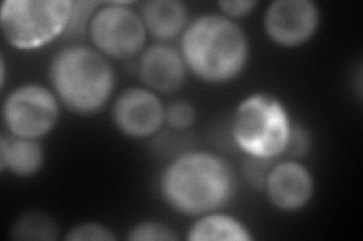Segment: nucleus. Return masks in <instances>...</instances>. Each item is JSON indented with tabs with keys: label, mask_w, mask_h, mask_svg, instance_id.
Returning <instances> with one entry per match:
<instances>
[{
	"label": "nucleus",
	"mask_w": 363,
	"mask_h": 241,
	"mask_svg": "<svg viewBox=\"0 0 363 241\" xmlns=\"http://www.w3.org/2000/svg\"><path fill=\"white\" fill-rule=\"evenodd\" d=\"M159 190L169 208L184 216L218 211L232 201L236 178L221 155L188 151L177 155L162 170Z\"/></svg>",
	"instance_id": "obj_1"
},
{
	"label": "nucleus",
	"mask_w": 363,
	"mask_h": 241,
	"mask_svg": "<svg viewBox=\"0 0 363 241\" xmlns=\"http://www.w3.org/2000/svg\"><path fill=\"white\" fill-rule=\"evenodd\" d=\"M188 71L212 85L240 77L250 59L244 29L223 14H204L189 21L180 41Z\"/></svg>",
	"instance_id": "obj_2"
},
{
	"label": "nucleus",
	"mask_w": 363,
	"mask_h": 241,
	"mask_svg": "<svg viewBox=\"0 0 363 241\" xmlns=\"http://www.w3.org/2000/svg\"><path fill=\"white\" fill-rule=\"evenodd\" d=\"M49 82L61 106L79 117L104 110L116 89V71L106 56L88 45H70L49 65Z\"/></svg>",
	"instance_id": "obj_3"
},
{
	"label": "nucleus",
	"mask_w": 363,
	"mask_h": 241,
	"mask_svg": "<svg viewBox=\"0 0 363 241\" xmlns=\"http://www.w3.org/2000/svg\"><path fill=\"white\" fill-rule=\"evenodd\" d=\"M294 125L283 102L267 93H256L238 105L232 118L236 146L253 160L285 155Z\"/></svg>",
	"instance_id": "obj_4"
},
{
	"label": "nucleus",
	"mask_w": 363,
	"mask_h": 241,
	"mask_svg": "<svg viewBox=\"0 0 363 241\" xmlns=\"http://www.w3.org/2000/svg\"><path fill=\"white\" fill-rule=\"evenodd\" d=\"M72 13V0H6L0 26L11 47L38 50L65 35Z\"/></svg>",
	"instance_id": "obj_5"
},
{
	"label": "nucleus",
	"mask_w": 363,
	"mask_h": 241,
	"mask_svg": "<svg viewBox=\"0 0 363 241\" xmlns=\"http://www.w3.org/2000/svg\"><path fill=\"white\" fill-rule=\"evenodd\" d=\"M147 29L135 9L124 2L104 4L89 21L88 37L108 59L129 61L145 50Z\"/></svg>",
	"instance_id": "obj_6"
},
{
	"label": "nucleus",
	"mask_w": 363,
	"mask_h": 241,
	"mask_svg": "<svg viewBox=\"0 0 363 241\" xmlns=\"http://www.w3.org/2000/svg\"><path fill=\"white\" fill-rule=\"evenodd\" d=\"M61 102L52 90L40 83H25L11 90L4 101V124L9 136L40 141L60 121Z\"/></svg>",
	"instance_id": "obj_7"
},
{
	"label": "nucleus",
	"mask_w": 363,
	"mask_h": 241,
	"mask_svg": "<svg viewBox=\"0 0 363 241\" xmlns=\"http://www.w3.org/2000/svg\"><path fill=\"white\" fill-rule=\"evenodd\" d=\"M321 13L312 0H276L264 16L267 37L279 47L294 49L311 41L320 28Z\"/></svg>",
	"instance_id": "obj_8"
},
{
	"label": "nucleus",
	"mask_w": 363,
	"mask_h": 241,
	"mask_svg": "<svg viewBox=\"0 0 363 241\" xmlns=\"http://www.w3.org/2000/svg\"><path fill=\"white\" fill-rule=\"evenodd\" d=\"M162 100L149 88H129L117 97L112 106V122L130 139H149L165 124Z\"/></svg>",
	"instance_id": "obj_9"
},
{
	"label": "nucleus",
	"mask_w": 363,
	"mask_h": 241,
	"mask_svg": "<svg viewBox=\"0 0 363 241\" xmlns=\"http://www.w3.org/2000/svg\"><path fill=\"white\" fill-rule=\"evenodd\" d=\"M264 186L267 198L274 208L283 213H295L311 202L315 180L308 166L289 158L267 172Z\"/></svg>",
	"instance_id": "obj_10"
},
{
	"label": "nucleus",
	"mask_w": 363,
	"mask_h": 241,
	"mask_svg": "<svg viewBox=\"0 0 363 241\" xmlns=\"http://www.w3.org/2000/svg\"><path fill=\"white\" fill-rule=\"evenodd\" d=\"M138 74L145 88L153 93L174 94L186 82L188 66L180 50L165 42H157L141 53Z\"/></svg>",
	"instance_id": "obj_11"
},
{
	"label": "nucleus",
	"mask_w": 363,
	"mask_h": 241,
	"mask_svg": "<svg viewBox=\"0 0 363 241\" xmlns=\"http://www.w3.org/2000/svg\"><path fill=\"white\" fill-rule=\"evenodd\" d=\"M140 16L147 33L161 42L184 35L189 25L188 8L177 0H150L143 4Z\"/></svg>",
	"instance_id": "obj_12"
},
{
	"label": "nucleus",
	"mask_w": 363,
	"mask_h": 241,
	"mask_svg": "<svg viewBox=\"0 0 363 241\" xmlns=\"http://www.w3.org/2000/svg\"><path fill=\"white\" fill-rule=\"evenodd\" d=\"M45 154L41 143L32 139L6 136L0 137V170L20 178L37 175L44 166Z\"/></svg>",
	"instance_id": "obj_13"
},
{
	"label": "nucleus",
	"mask_w": 363,
	"mask_h": 241,
	"mask_svg": "<svg viewBox=\"0 0 363 241\" xmlns=\"http://www.w3.org/2000/svg\"><path fill=\"white\" fill-rule=\"evenodd\" d=\"M189 241H252L250 229L236 217L212 211L199 216L188 229Z\"/></svg>",
	"instance_id": "obj_14"
},
{
	"label": "nucleus",
	"mask_w": 363,
	"mask_h": 241,
	"mask_svg": "<svg viewBox=\"0 0 363 241\" xmlns=\"http://www.w3.org/2000/svg\"><path fill=\"white\" fill-rule=\"evenodd\" d=\"M11 237L20 241H55L60 237V228L49 214L26 211L11 228Z\"/></svg>",
	"instance_id": "obj_15"
},
{
	"label": "nucleus",
	"mask_w": 363,
	"mask_h": 241,
	"mask_svg": "<svg viewBox=\"0 0 363 241\" xmlns=\"http://www.w3.org/2000/svg\"><path fill=\"white\" fill-rule=\"evenodd\" d=\"M177 238L173 228L155 221L136 223L129 229L128 234V240L130 241H176Z\"/></svg>",
	"instance_id": "obj_16"
},
{
	"label": "nucleus",
	"mask_w": 363,
	"mask_h": 241,
	"mask_svg": "<svg viewBox=\"0 0 363 241\" xmlns=\"http://www.w3.org/2000/svg\"><path fill=\"white\" fill-rule=\"evenodd\" d=\"M67 241H116L112 229L96 222H84L73 226L64 237Z\"/></svg>",
	"instance_id": "obj_17"
},
{
	"label": "nucleus",
	"mask_w": 363,
	"mask_h": 241,
	"mask_svg": "<svg viewBox=\"0 0 363 241\" xmlns=\"http://www.w3.org/2000/svg\"><path fill=\"white\" fill-rule=\"evenodd\" d=\"M196 119V107L188 101H174L165 109V124L174 130H188L194 125Z\"/></svg>",
	"instance_id": "obj_18"
},
{
	"label": "nucleus",
	"mask_w": 363,
	"mask_h": 241,
	"mask_svg": "<svg viewBox=\"0 0 363 241\" xmlns=\"http://www.w3.org/2000/svg\"><path fill=\"white\" fill-rule=\"evenodd\" d=\"M104 5L99 2H73L72 20L65 35H82L84 32L88 33L89 21L96 14V11Z\"/></svg>",
	"instance_id": "obj_19"
},
{
	"label": "nucleus",
	"mask_w": 363,
	"mask_h": 241,
	"mask_svg": "<svg viewBox=\"0 0 363 241\" xmlns=\"http://www.w3.org/2000/svg\"><path fill=\"white\" fill-rule=\"evenodd\" d=\"M257 6L255 0H224L218 4L221 14L227 18H242L253 13V9Z\"/></svg>",
	"instance_id": "obj_20"
},
{
	"label": "nucleus",
	"mask_w": 363,
	"mask_h": 241,
	"mask_svg": "<svg viewBox=\"0 0 363 241\" xmlns=\"http://www.w3.org/2000/svg\"><path fill=\"white\" fill-rule=\"evenodd\" d=\"M309 148V136L306 133L301 127H294L292 133H291V139L286 148L285 155L291 154L294 157H300L303 154H306Z\"/></svg>",
	"instance_id": "obj_21"
},
{
	"label": "nucleus",
	"mask_w": 363,
	"mask_h": 241,
	"mask_svg": "<svg viewBox=\"0 0 363 241\" xmlns=\"http://www.w3.org/2000/svg\"><path fill=\"white\" fill-rule=\"evenodd\" d=\"M2 89L5 88V83H6V65H5V61L2 59Z\"/></svg>",
	"instance_id": "obj_22"
}]
</instances>
